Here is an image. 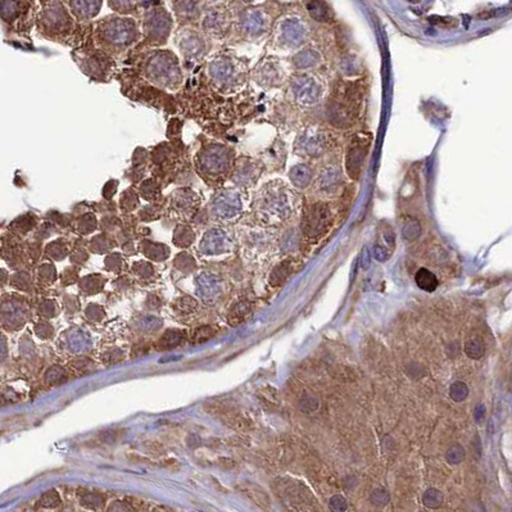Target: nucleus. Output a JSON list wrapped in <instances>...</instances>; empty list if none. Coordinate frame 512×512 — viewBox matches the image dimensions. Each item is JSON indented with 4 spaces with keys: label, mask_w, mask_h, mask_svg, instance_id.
Instances as JSON below:
<instances>
[{
    "label": "nucleus",
    "mask_w": 512,
    "mask_h": 512,
    "mask_svg": "<svg viewBox=\"0 0 512 512\" xmlns=\"http://www.w3.org/2000/svg\"><path fill=\"white\" fill-rule=\"evenodd\" d=\"M361 91L356 84H341L332 93L327 113L336 126H349L356 121L360 111Z\"/></svg>",
    "instance_id": "f257e3e1"
},
{
    "label": "nucleus",
    "mask_w": 512,
    "mask_h": 512,
    "mask_svg": "<svg viewBox=\"0 0 512 512\" xmlns=\"http://www.w3.org/2000/svg\"><path fill=\"white\" fill-rule=\"evenodd\" d=\"M330 224V209L325 204L311 205L306 212L303 229L306 235L319 236L326 231Z\"/></svg>",
    "instance_id": "f03ea898"
},
{
    "label": "nucleus",
    "mask_w": 512,
    "mask_h": 512,
    "mask_svg": "<svg viewBox=\"0 0 512 512\" xmlns=\"http://www.w3.org/2000/svg\"><path fill=\"white\" fill-rule=\"evenodd\" d=\"M369 137L363 139L362 135H357L352 141L351 146L348 148L347 153V172L352 179H358L365 163L369 149Z\"/></svg>",
    "instance_id": "7ed1b4c3"
},
{
    "label": "nucleus",
    "mask_w": 512,
    "mask_h": 512,
    "mask_svg": "<svg viewBox=\"0 0 512 512\" xmlns=\"http://www.w3.org/2000/svg\"><path fill=\"white\" fill-rule=\"evenodd\" d=\"M104 36L111 45L122 47V45H128L133 39V28L126 22L116 21L107 27Z\"/></svg>",
    "instance_id": "20e7f679"
},
{
    "label": "nucleus",
    "mask_w": 512,
    "mask_h": 512,
    "mask_svg": "<svg viewBox=\"0 0 512 512\" xmlns=\"http://www.w3.org/2000/svg\"><path fill=\"white\" fill-rule=\"evenodd\" d=\"M149 71L154 80L159 81L162 84H170L171 81L176 80V65L172 63V61L165 57H157L154 61H152Z\"/></svg>",
    "instance_id": "39448f33"
},
{
    "label": "nucleus",
    "mask_w": 512,
    "mask_h": 512,
    "mask_svg": "<svg viewBox=\"0 0 512 512\" xmlns=\"http://www.w3.org/2000/svg\"><path fill=\"white\" fill-rule=\"evenodd\" d=\"M294 91L299 100L308 103V104L316 102L317 96L320 95V87L310 77H301L299 80H297Z\"/></svg>",
    "instance_id": "423d86ee"
},
{
    "label": "nucleus",
    "mask_w": 512,
    "mask_h": 512,
    "mask_svg": "<svg viewBox=\"0 0 512 512\" xmlns=\"http://www.w3.org/2000/svg\"><path fill=\"white\" fill-rule=\"evenodd\" d=\"M226 162L227 161L226 157H225V153L220 149L209 150L204 155V158H203V163H204L205 168L209 171H213V172H218L221 168H224Z\"/></svg>",
    "instance_id": "0eeeda50"
},
{
    "label": "nucleus",
    "mask_w": 512,
    "mask_h": 512,
    "mask_svg": "<svg viewBox=\"0 0 512 512\" xmlns=\"http://www.w3.org/2000/svg\"><path fill=\"white\" fill-rule=\"evenodd\" d=\"M415 280H416L417 286L425 292H434L438 288V284H439L434 273L430 272L426 268H420L415 275Z\"/></svg>",
    "instance_id": "6e6552de"
},
{
    "label": "nucleus",
    "mask_w": 512,
    "mask_h": 512,
    "mask_svg": "<svg viewBox=\"0 0 512 512\" xmlns=\"http://www.w3.org/2000/svg\"><path fill=\"white\" fill-rule=\"evenodd\" d=\"M211 75L220 82H227L233 75V67L227 61H217L211 65Z\"/></svg>",
    "instance_id": "1a4fd4ad"
},
{
    "label": "nucleus",
    "mask_w": 512,
    "mask_h": 512,
    "mask_svg": "<svg viewBox=\"0 0 512 512\" xmlns=\"http://www.w3.org/2000/svg\"><path fill=\"white\" fill-rule=\"evenodd\" d=\"M307 9L317 21H327L330 18L329 8L322 0H308Z\"/></svg>",
    "instance_id": "9d476101"
},
{
    "label": "nucleus",
    "mask_w": 512,
    "mask_h": 512,
    "mask_svg": "<svg viewBox=\"0 0 512 512\" xmlns=\"http://www.w3.org/2000/svg\"><path fill=\"white\" fill-rule=\"evenodd\" d=\"M238 207V198L233 192H224L216 199V208L220 213H230L229 211L235 209Z\"/></svg>",
    "instance_id": "9b49d317"
},
{
    "label": "nucleus",
    "mask_w": 512,
    "mask_h": 512,
    "mask_svg": "<svg viewBox=\"0 0 512 512\" xmlns=\"http://www.w3.org/2000/svg\"><path fill=\"white\" fill-rule=\"evenodd\" d=\"M290 179H292V181L297 187L304 188L310 183L311 172L304 166H295L292 170V172H290Z\"/></svg>",
    "instance_id": "f8f14e48"
},
{
    "label": "nucleus",
    "mask_w": 512,
    "mask_h": 512,
    "mask_svg": "<svg viewBox=\"0 0 512 512\" xmlns=\"http://www.w3.org/2000/svg\"><path fill=\"white\" fill-rule=\"evenodd\" d=\"M276 272H277V279L285 280L286 277L290 275V272H292V264H290V262L289 261L284 262L281 266L277 267Z\"/></svg>",
    "instance_id": "ddd939ff"
}]
</instances>
